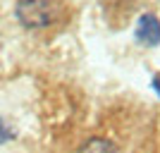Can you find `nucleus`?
Returning <instances> with one entry per match:
<instances>
[{
    "mask_svg": "<svg viewBox=\"0 0 160 153\" xmlns=\"http://www.w3.org/2000/svg\"><path fill=\"white\" fill-rule=\"evenodd\" d=\"M81 153H120V148L115 146L112 141L108 139H100V136H93L86 146L81 148Z\"/></svg>",
    "mask_w": 160,
    "mask_h": 153,
    "instance_id": "obj_3",
    "label": "nucleus"
},
{
    "mask_svg": "<svg viewBox=\"0 0 160 153\" xmlns=\"http://www.w3.org/2000/svg\"><path fill=\"white\" fill-rule=\"evenodd\" d=\"M153 89H155V93L160 96V74H155V77H153Z\"/></svg>",
    "mask_w": 160,
    "mask_h": 153,
    "instance_id": "obj_5",
    "label": "nucleus"
},
{
    "mask_svg": "<svg viewBox=\"0 0 160 153\" xmlns=\"http://www.w3.org/2000/svg\"><path fill=\"white\" fill-rule=\"evenodd\" d=\"M134 36H136V41L141 46H148V48L158 46L160 43V19L151 12H143L139 17V22H136Z\"/></svg>",
    "mask_w": 160,
    "mask_h": 153,
    "instance_id": "obj_2",
    "label": "nucleus"
},
{
    "mask_svg": "<svg viewBox=\"0 0 160 153\" xmlns=\"http://www.w3.org/2000/svg\"><path fill=\"white\" fill-rule=\"evenodd\" d=\"M12 139H14L12 127H10L2 117H0V146H2V144H7V141H12Z\"/></svg>",
    "mask_w": 160,
    "mask_h": 153,
    "instance_id": "obj_4",
    "label": "nucleus"
},
{
    "mask_svg": "<svg viewBox=\"0 0 160 153\" xmlns=\"http://www.w3.org/2000/svg\"><path fill=\"white\" fill-rule=\"evenodd\" d=\"M55 0H19L17 3V19L27 29H46L58 19Z\"/></svg>",
    "mask_w": 160,
    "mask_h": 153,
    "instance_id": "obj_1",
    "label": "nucleus"
}]
</instances>
